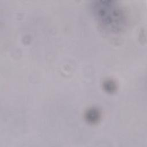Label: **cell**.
Returning a JSON list of instances; mask_svg holds the SVG:
<instances>
[{"label":"cell","instance_id":"1","mask_svg":"<svg viewBox=\"0 0 147 147\" xmlns=\"http://www.w3.org/2000/svg\"><path fill=\"white\" fill-rule=\"evenodd\" d=\"M91 10L100 26L106 31L116 33L126 26V14L116 2L110 0H99L92 2Z\"/></svg>","mask_w":147,"mask_h":147},{"label":"cell","instance_id":"3","mask_svg":"<svg viewBox=\"0 0 147 147\" xmlns=\"http://www.w3.org/2000/svg\"><path fill=\"white\" fill-rule=\"evenodd\" d=\"M103 87L107 92H113L117 88L115 82L112 79H106L103 82Z\"/></svg>","mask_w":147,"mask_h":147},{"label":"cell","instance_id":"2","mask_svg":"<svg viewBox=\"0 0 147 147\" xmlns=\"http://www.w3.org/2000/svg\"><path fill=\"white\" fill-rule=\"evenodd\" d=\"M84 117L85 119L88 123L94 124L100 120L101 112L98 108L96 107H91L86 111Z\"/></svg>","mask_w":147,"mask_h":147}]
</instances>
